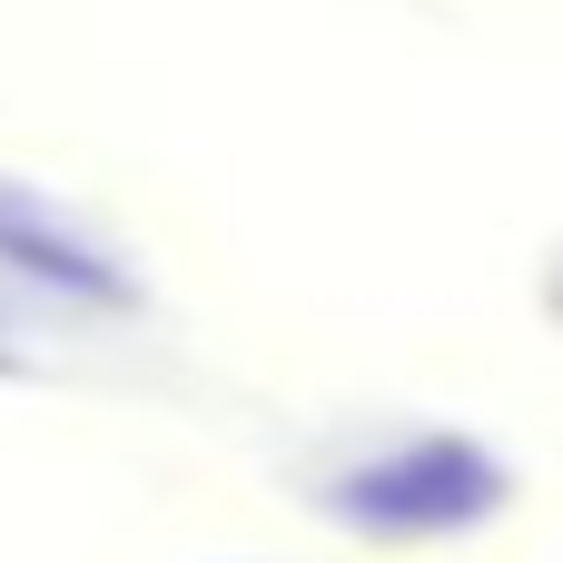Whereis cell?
<instances>
[{"instance_id":"cell-1","label":"cell","mask_w":563,"mask_h":563,"mask_svg":"<svg viewBox=\"0 0 563 563\" xmlns=\"http://www.w3.org/2000/svg\"><path fill=\"white\" fill-rule=\"evenodd\" d=\"M495 495H505V485H495V465H485L475 445H406L386 475L356 485V515H376L386 534H445V525L485 515Z\"/></svg>"}]
</instances>
